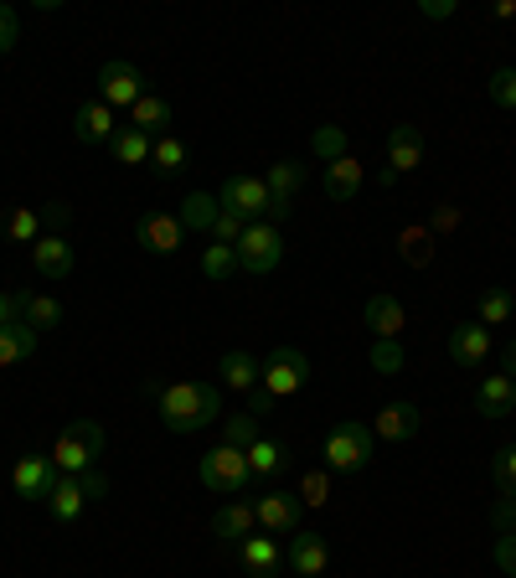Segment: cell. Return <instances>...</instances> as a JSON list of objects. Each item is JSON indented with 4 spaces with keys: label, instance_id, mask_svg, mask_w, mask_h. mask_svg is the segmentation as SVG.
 Listing matches in <instances>:
<instances>
[{
    "label": "cell",
    "instance_id": "cell-1",
    "mask_svg": "<svg viewBox=\"0 0 516 578\" xmlns=\"http://www.w3.org/2000/svg\"><path fill=\"white\" fill-rule=\"evenodd\" d=\"M222 414V388L218 382H171L160 393V423L171 434H197Z\"/></svg>",
    "mask_w": 516,
    "mask_h": 578
},
{
    "label": "cell",
    "instance_id": "cell-2",
    "mask_svg": "<svg viewBox=\"0 0 516 578\" xmlns=\"http://www.w3.org/2000/svg\"><path fill=\"white\" fill-rule=\"evenodd\" d=\"M372 455H378V434H372V423H357V419L336 423L325 434V444H320V459H325L331 476H357V470L372 465Z\"/></svg>",
    "mask_w": 516,
    "mask_h": 578
},
{
    "label": "cell",
    "instance_id": "cell-3",
    "mask_svg": "<svg viewBox=\"0 0 516 578\" xmlns=\"http://www.w3.org/2000/svg\"><path fill=\"white\" fill-rule=\"evenodd\" d=\"M99 455H103V423H94V419H73L58 434V444H52L58 476H83V470L99 465Z\"/></svg>",
    "mask_w": 516,
    "mask_h": 578
},
{
    "label": "cell",
    "instance_id": "cell-4",
    "mask_svg": "<svg viewBox=\"0 0 516 578\" xmlns=\"http://www.w3.org/2000/svg\"><path fill=\"white\" fill-rule=\"evenodd\" d=\"M197 476L207 491H218V496H243L248 491V480H254V470H248V455L243 450H233V444H218V450H207L197 465Z\"/></svg>",
    "mask_w": 516,
    "mask_h": 578
},
{
    "label": "cell",
    "instance_id": "cell-5",
    "mask_svg": "<svg viewBox=\"0 0 516 578\" xmlns=\"http://www.w3.org/2000/svg\"><path fill=\"white\" fill-rule=\"evenodd\" d=\"M233 254H238L243 274H274L279 259H284V233H279L274 222H248Z\"/></svg>",
    "mask_w": 516,
    "mask_h": 578
},
{
    "label": "cell",
    "instance_id": "cell-6",
    "mask_svg": "<svg viewBox=\"0 0 516 578\" xmlns=\"http://www.w3.org/2000/svg\"><path fill=\"white\" fill-rule=\"evenodd\" d=\"M305 382H310V357H305L299 346H274V352L263 357L258 388H269L274 398H290V393H299Z\"/></svg>",
    "mask_w": 516,
    "mask_h": 578
},
{
    "label": "cell",
    "instance_id": "cell-7",
    "mask_svg": "<svg viewBox=\"0 0 516 578\" xmlns=\"http://www.w3.org/2000/svg\"><path fill=\"white\" fill-rule=\"evenodd\" d=\"M145 94H150V88H145V73H139L135 62L114 58L99 67V99L109 103V109H135Z\"/></svg>",
    "mask_w": 516,
    "mask_h": 578
},
{
    "label": "cell",
    "instance_id": "cell-8",
    "mask_svg": "<svg viewBox=\"0 0 516 578\" xmlns=\"http://www.w3.org/2000/svg\"><path fill=\"white\" fill-rule=\"evenodd\" d=\"M218 201H222V212H233V218H243V222L269 218V186H263V176H228Z\"/></svg>",
    "mask_w": 516,
    "mask_h": 578
},
{
    "label": "cell",
    "instance_id": "cell-9",
    "mask_svg": "<svg viewBox=\"0 0 516 578\" xmlns=\"http://www.w3.org/2000/svg\"><path fill=\"white\" fill-rule=\"evenodd\" d=\"M135 243L145 254H156V259H171L181 243H186V227H181L176 212H145L135 222Z\"/></svg>",
    "mask_w": 516,
    "mask_h": 578
},
{
    "label": "cell",
    "instance_id": "cell-10",
    "mask_svg": "<svg viewBox=\"0 0 516 578\" xmlns=\"http://www.w3.org/2000/svg\"><path fill=\"white\" fill-rule=\"evenodd\" d=\"M254 517L263 532H274V538H295L299 532V496L295 491H263V496L254 501Z\"/></svg>",
    "mask_w": 516,
    "mask_h": 578
},
{
    "label": "cell",
    "instance_id": "cell-11",
    "mask_svg": "<svg viewBox=\"0 0 516 578\" xmlns=\"http://www.w3.org/2000/svg\"><path fill=\"white\" fill-rule=\"evenodd\" d=\"M52 480H58L52 455H21L16 465H11V491H16L21 501H47L52 496Z\"/></svg>",
    "mask_w": 516,
    "mask_h": 578
},
{
    "label": "cell",
    "instance_id": "cell-12",
    "mask_svg": "<svg viewBox=\"0 0 516 578\" xmlns=\"http://www.w3.org/2000/svg\"><path fill=\"white\" fill-rule=\"evenodd\" d=\"M284 563L295 568V578H320L331 568V542L320 538V532H305V527H299L295 538H290V548H284Z\"/></svg>",
    "mask_w": 516,
    "mask_h": 578
},
{
    "label": "cell",
    "instance_id": "cell-13",
    "mask_svg": "<svg viewBox=\"0 0 516 578\" xmlns=\"http://www.w3.org/2000/svg\"><path fill=\"white\" fill-rule=\"evenodd\" d=\"M418 429H423V408H418V403H408V398L388 403L378 419H372V434H378L382 444H408Z\"/></svg>",
    "mask_w": 516,
    "mask_h": 578
},
{
    "label": "cell",
    "instance_id": "cell-14",
    "mask_svg": "<svg viewBox=\"0 0 516 578\" xmlns=\"http://www.w3.org/2000/svg\"><path fill=\"white\" fill-rule=\"evenodd\" d=\"M120 130H124V124L114 120V109H109L103 99L78 103V114H73V135H78L83 145H114Z\"/></svg>",
    "mask_w": 516,
    "mask_h": 578
},
{
    "label": "cell",
    "instance_id": "cell-15",
    "mask_svg": "<svg viewBox=\"0 0 516 578\" xmlns=\"http://www.w3.org/2000/svg\"><path fill=\"white\" fill-rule=\"evenodd\" d=\"M361 320H367V331L378 341H397L403 336V325H408V310H403V299L397 295H372L367 305H361Z\"/></svg>",
    "mask_w": 516,
    "mask_h": 578
},
{
    "label": "cell",
    "instance_id": "cell-16",
    "mask_svg": "<svg viewBox=\"0 0 516 578\" xmlns=\"http://www.w3.org/2000/svg\"><path fill=\"white\" fill-rule=\"evenodd\" d=\"M486 357H491V331L480 320H459L450 331V361L455 367H480Z\"/></svg>",
    "mask_w": 516,
    "mask_h": 578
},
{
    "label": "cell",
    "instance_id": "cell-17",
    "mask_svg": "<svg viewBox=\"0 0 516 578\" xmlns=\"http://www.w3.org/2000/svg\"><path fill=\"white\" fill-rule=\"evenodd\" d=\"M32 269H37L41 280H67L73 274V243L58 238V233H41L32 243Z\"/></svg>",
    "mask_w": 516,
    "mask_h": 578
},
{
    "label": "cell",
    "instance_id": "cell-18",
    "mask_svg": "<svg viewBox=\"0 0 516 578\" xmlns=\"http://www.w3.org/2000/svg\"><path fill=\"white\" fill-rule=\"evenodd\" d=\"M476 414L480 419H506L516 414V382L506 372H491V378H480L476 388Z\"/></svg>",
    "mask_w": 516,
    "mask_h": 578
},
{
    "label": "cell",
    "instance_id": "cell-19",
    "mask_svg": "<svg viewBox=\"0 0 516 578\" xmlns=\"http://www.w3.org/2000/svg\"><path fill=\"white\" fill-rule=\"evenodd\" d=\"M243 455H248L254 480H274V476H284V470H290V444H284V439H274V434H258Z\"/></svg>",
    "mask_w": 516,
    "mask_h": 578
},
{
    "label": "cell",
    "instance_id": "cell-20",
    "mask_svg": "<svg viewBox=\"0 0 516 578\" xmlns=\"http://www.w3.org/2000/svg\"><path fill=\"white\" fill-rule=\"evenodd\" d=\"M248 532H258V517H254V501L233 496L228 506H218V517H212V538L218 542H243Z\"/></svg>",
    "mask_w": 516,
    "mask_h": 578
},
{
    "label": "cell",
    "instance_id": "cell-21",
    "mask_svg": "<svg viewBox=\"0 0 516 578\" xmlns=\"http://www.w3.org/2000/svg\"><path fill=\"white\" fill-rule=\"evenodd\" d=\"M388 165H393L397 176L423 165V130L418 124H393L388 130Z\"/></svg>",
    "mask_w": 516,
    "mask_h": 578
},
{
    "label": "cell",
    "instance_id": "cell-22",
    "mask_svg": "<svg viewBox=\"0 0 516 578\" xmlns=\"http://www.w3.org/2000/svg\"><path fill=\"white\" fill-rule=\"evenodd\" d=\"M238 563L248 568L254 578H274L279 563H284V553H279L274 538H258V532H248V538L238 542Z\"/></svg>",
    "mask_w": 516,
    "mask_h": 578
},
{
    "label": "cell",
    "instance_id": "cell-23",
    "mask_svg": "<svg viewBox=\"0 0 516 578\" xmlns=\"http://www.w3.org/2000/svg\"><path fill=\"white\" fill-rule=\"evenodd\" d=\"M258 378H263V361H254L248 352H228L218 361V388H233V393H254Z\"/></svg>",
    "mask_w": 516,
    "mask_h": 578
},
{
    "label": "cell",
    "instance_id": "cell-24",
    "mask_svg": "<svg viewBox=\"0 0 516 578\" xmlns=\"http://www.w3.org/2000/svg\"><path fill=\"white\" fill-rule=\"evenodd\" d=\"M130 130L150 135V140L171 135V99H160V94H145V99L130 109Z\"/></svg>",
    "mask_w": 516,
    "mask_h": 578
},
{
    "label": "cell",
    "instance_id": "cell-25",
    "mask_svg": "<svg viewBox=\"0 0 516 578\" xmlns=\"http://www.w3.org/2000/svg\"><path fill=\"white\" fill-rule=\"evenodd\" d=\"M320 186H325V197L331 201H352L361 192V160L357 156H341L325 165V176H320Z\"/></svg>",
    "mask_w": 516,
    "mask_h": 578
},
{
    "label": "cell",
    "instance_id": "cell-26",
    "mask_svg": "<svg viewBox=\"0 0 516 578\" xmlns=\"http://www.w3.org/2000/svg\"><path fill=\"white\" fill-rule=\"evenodd\" d=\"M37 331L26 325V320H11V325H0V367H16V361L37 357Z\"/></svg>",
    "mask_w": 516,
    "mask_h": 578
},
{
    "label": "cell",
    "instance_id": "cell-27",
    "mask_svg": "<svg viewBox=\"0 0 516 578\" xmlns=\"http://www.w3.org/2000/svg\"><path fill=\"white\" fill-rule=\"evenodd\" d=\"M47 506H52V521H78L83 506H88V496H83V480L78 476H58V480H52V496H47Z\"/></svg>",
    "mask_w": 516,
    "mask_h": 578
},
{
    "label": "cell",
    "instance_id": "cell-28",
    "mask_svg": "<svg viewBox=\"0 0 516 578\" xmlns=\"http://www.w3.org/2000/svg\"><path fill=\"white\" fill-rule=\"evenodd\" d=\"M218 212H222V201L212 197V192H192V197L181 201V227L186 233H212V222H218Z\"/></svg>",
    "mask_w": 516,
    "mask_h": 578
},
{
    "label": "cell",
    "instance_id": "cell-29",
    "mask_svg": "<svg viewBox=\"0 0 516 578\" xmlns=\"http://www.w3.org/2000/svg\"><path fill=\"white\" fill-rule=\"evenodd\" d=\"M186 160H192V150H186L176 135H160L156 150H150V171H156L160 181H171V176H181V171H186Z\"/></svg>",
    "mask_w": 516,
    "mask_h": 578
},
{
    "label": "cell",
    "instance_id": "cell-30",
    "mask_svg": "<svg viewBox=\"0 0 516 578\" xmlns=\"http://www.w3.org/2000/svg\"><path fill=\"white\" fill-rule=\"evenodd\" d=\"M150 150H156V140L130 130V124H124L120 135H114V145H109V156L120 160V165H150Z\"/></svg>",
    "mask_w": 516,
    "mask_h": 578
},
{
    "label": "cell",
    "instance_id": "cell-31",
    "mask_svg": "<svg viewBox=\"0 0 516 578\" xmlns=\"http://www.w3.org/2000/svg\"><path fill=\"white\" fill-rule=\"evenodd\" d=\"M0 233H5L11 243H37L47 227H41V212H37V207H11V212L0 218Z\"/></svg>",
    "mask_w": 516,
    "mask_h": 578
},
{
    "label": "cell",
    "instance_id": "cell-32",
    "mask_svg": "<svg viewBox=\"0 0 516 578\" xmlns=\"http://www.w3.org/2000/svg\"><path fill=\"white\" fill-rule=\"evenodd\" d=\"M263 186H269V197H299L305 165H299V160H274V165L263 171Z\"/></svg>",
    "mask_w": 516,
    "mask_h": 578
},
{
    "label": "cell",
    "instance_id": "cell-33",
    "mask_svg": "<svg viewBox=\"0 0 516 578\" xmlns=\"http://www.w3.org/2000/svg\"><path fill=\"white\" fill-rule=\"evenodd\" d=\"M21 320L32 325V331H58L62 325V305L52 295H26V305H21Z\"/></svg>",
    "mask_w": 516,
    "mask_h": 578
},
{
    "label": "cell",
    "instance_id": "cell-34",
    "mask_svg": "<svg viewBox=\"0 0 516 578\" xmlns=\"http://www.w3.org/2000/svg\"><path fill=\"white\" fill-rule=\"evenodd\" d=\"M516 316V295L512 290H480V325H506Z\"/></svg>",
    "mask_w": 516,
    "mask_h": 578
},
{
    "label": "cell",
    "instance_id": "cell-35",
    "mask_svg": "<svg viewBox=\"0 0 516 578\" xmlns=\"http://www.w3.org/2000/svg\"><path fill=\"white\" fill-rule=\"evenodd\" d=\"M310 156L325 160V165H331V160H341V156H352V145H346V130H341V124H320L316 135H310Z\"/></svg>",
    "mask_w": 516,
    "mask_h": 578
},
{
    "label": "cell",
    "instance_id": "cell-36",
    "mask_svg": "<svg viewBox=\"0 0 516 578\" xmlns=\"http://www.w3.org/2000/svg\"><path fill=\"white\" fill-rule=\"evenodd\" d=\"M233 274H238V254H233V248H222V243L201 248V280L222 284V280H233Z\"/></svg>",
    "mask_w": 516,
    "mask_h": 578
},
{
    "label": "cell",
    "instance_id": "cell-37",
    "mask_svg": "<svg viewBox=\"0 0 516 578\" xmlns=\"http://www.w3.org/2000/svg\"><path fill=\"white\" fill-rule=\"evenodd\" d=\"M397 248H403V259L414 263V269H423V263L434 259V233H429V227H403V233H397Z\"/></svg>",
    "mask_w": 516,
    "mask_h": 578
},
{
    "label": "cell",
    "instance_id": "cell-38",
    "mask_svg": "<svg viewBox=\"0 0 516 578\" xmlns=\"http://www.w3.org/2000/svg\"><path fill=\"white\" fill-rule=\"evenodd\" d=\"M295 496H299V506H325L331 501V470H305Z\"/></svg>",
    "mask_w": 516,
    "mask_h": 578
},
{
    "label": "cell",
    "instance_id": "cell-39",
    "mask_svg": "<svg viewBox=\"0 0 516 578\" xmlns=\"http://www.w3.org/2000/svg\"><path fill=\"white\" fill-rule=\"evenodd\" d=\"M254 439H258V419H254V414H228V423H222V444L248 450Z\"/></svg>",
    "mask_w": 516,
    "mask_h": 578
},
{
    "label": "cell",
    "instance_id": "cell-40",
    "mask_svg": "<svg viewBox=\"0 0 516 578\" xmlns=\"http://www.w3.org/2000/svg\"><path fill=\"white\" fill-rule=\"evenodd\" d=\"M403 346L397 341H372V372H382V378H393V372H403Z\"/></svg>",
    "mask_w": 516,
    "mask_h": 578
},
{
    "label": "cell",
    "instance_id": "cell-41",
    "mask_svg": "<svg viewBox=\"0 0 516 578\" xmlns=\"http://www.w3.org/2000/svg\"><path fill=\"white\" fill-rule=\"evenodd\" d=\"M491 103L496 109H516V67H496L491 73Z\"/></svg>",
    "mask_w": 516,
    "mask_h": 578
},
{
    "label": "cell",
    "instance_id": "cell-42",
    "mask_svg": "<svg viewBox=\"0 0 516 578\" xmlns=\"http://www.w3.org/2000/svg\"><path fill=\"white\" fill-rule=\"evenodd\" d=\"M491 476H496L501 496H516V450H496V459H491Z\"/></svg>",
    "mask_w": 516,
    "mask_h": 578
},
{
    "label": "cell",
    "instance_id": "cell-43",
    "mask_svg": "<svg viewBox=\"0 0 516 578\" xmlns=\"http://www.w3.org/2000/svg\"><path fill=\"white\" fill-rule=\"evenodd\" d=\"M243 227H248L243 218H233V212H218V222H212V243H222V248H238Z\"/></svg>",
    "mask_w": 516,
    "mask_h": 578
},
{
    "label": "cell",
    "instance_id": "cell-44",
    "mask_svg": "<svg viewBox=\"0 0 516 578\" xmlns=\"http://www.w3.org/2000/svg\"><path fill=\"white\" fill-rule=\"evenodd\" d=\"M491 558H496V568L506 578H516V532H501L496 548H491Z\"/></svg>",
    "mask_w": 516,
    "mask_h": 578
},
{
    "label": "cell",
    "instance_id": "cell-45",
    "mask_svg": "<svg viewBox=\"0 0 516 578\" xmlns=\"http://www.w3.org/2000/svg\"><path fill=\"white\" fill-rule=\"evenodd\" d=\"M16 41H21V16L5 5V0H0V52H11Z\"/></svg>",
    "mask_w": 516,
    "mask_h": 578
},
{
    "label": "cell",
    "instance_id": "cell-46",
    "mask_svg": "<svg viewBox=\"0 0 516 578\" xmlns=\"http://www.w3.org/2000/svg\"><path fill=\"white\" fill-rule=\"evenodd\" d=\"M37 212H41V227L58 233V238H62V227L73 222V207H67V201H52V207H37Z\"/></svg>",
    "mask_w": 516,
    "mask_h": 578
},
{
    "label": "cell",
    "instance_id": "cell-47",
    "mask_svg": "<svg viewBox=\"0 0 516 578\" xmlns=\"http://www.w3.org/2000/svg\"><path fill=\"white\" fill-rule=\"evenodd\" d=\"M274 393H269V388H254V393H248V414H254V419L258 423H263V419H269V414H274Z\"/></svg>",
    "mask_w": 516,
    "mask_h": 578
},
{
    "label": "cell",
    "instance_id": "cell-48",
    "mask_svg": "<svg viewBox=\"0 0 516 578\" xmlns=\"http://www.w3.org/2000/svg\"><path fill=\"white\" fill-rule=\"evenodd\" d=\"M83 496H88V501H99V496H109V476H103V470H99V465H94V470H83Z\"/></svg>",
    "mask_w": 516,
    "mask_h": 578
},
{
    "label": "cell",
    "instance_id": "cell-49",
    "mask_svg": "<svg viewBox=\"0 0 516 578\" xmlns=\"http://www.w3.org/2000/svg\"><path fill=\"white\" fill-rule=\"evenodd\" d=\"M290 218H295V197H269V218L263 222H274L279 227V222H290Z\"/></svg>",
    "mask_w": 516,
    "mask_h": 578
},
{
    "label": "cell",
    "instance_id": "cell-50",
    "mask_svg": "<svg viewBox=\"0 0 516 578\" xmlns=\"http://www.w3.org/2000/svg\"><path fill=\"white\" fill-rule=\"evenodd\" d=\"M21 305H26V295H5V290H0V325L21 320Z\"/></svg>",
    "mask_w": 516,
    "mask_h": 578
},
{
    "label": "cell",
    "instance_id": "cell-51",
    "mask_svg": "<svg viewBox=\"0 0 516 578\" xmlns=\"http://www.w3.org/2000/svg\"><path fill=\"white\" fill-rule=\"evenodd\" d=\"M418 11H423L429 21H450V16H455V0H423Z\"/></svg>",
    "mask_w": 516,
    "mask_h": 578
},
{
    "label": "cell",
    "instance_id": "cell-52",
    "mask_svg": "<svg viewBox=\"0 0 516 578\" xmlns=\"http://www.w3.org/2000/svg\"><path fill=\"white\" fill-rule=\"evenodd\" d=\"M434 227H455V207H450V201L434 212Z\"/></svg>",
    "mask_w": 516,
    "mask_h": 578
},
{
    "label": "cell",
    "instance_id": "cell-53",
    "mask_svg": "<svg viewBox=\"0 0 516 578\" xmlns=\"http://www.w3.org/2000/svg\"><path fill=\"white\" fill-rule=\"evenodd\" d=\"M501 372H506V378L516 382V341H512V346H506V361H501Z\"/></svg>",
    "mask_w": 516,
    "mask_h": 578
},
{
    "label": "cell",
    "instance_id": "cell-54",
    "mask_svg": "<svg viewBox=\"0 0 516 578\" xmlns=\"http://www.w3.org/2000/svg\"><path fill=\"white\" fill-rule=\"evenodd\" d=\"M496 16H501V21H512V16H516V0H496Z\"/></svg>",
    "mask_w": 516,
    "mask_h": 578
}]
</instances>
